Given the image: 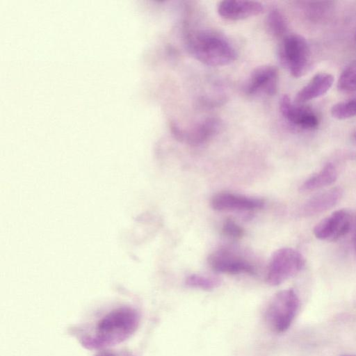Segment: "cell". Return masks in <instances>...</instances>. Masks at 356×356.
<instances>
[{
	"label": "cell",
	"mask_w": 356,
	"mask_h": 356,
	"mask_svg": "<svg viewBox=\"0 0 356 356\" xmlns=\"http://www.w3.org/2000/svg\"><path fill=\"white\" fill-rule=\"evenodd\" d=\"M140 316L129 307L114 309L102 316L89 335L83 337L82 344L88 348L114 346L129 339L137 330Z\"/></svg>",
	"instance_id": "1"
},
{
	"label": "cell",
	"mask_w": 356,
	"mask_h": 356,
	"mask_svg": "<svg viewBox=\"0 0 356 356\" xmlns=\"http://www.w3.org/2000/svg\"><path fill=\"white\" fill-rule=\"evenodd\" d=\"M187 48L196 60L212 67L229 65L237 57L232 43L224 35L211 30L192 33L187 39Z\"/></svg>",
	"instance_id": "2"
},
{
	"label": "cell",
	"mask_w": 356,
	"mask_h": 356,
	"mask_svg": "<svg viewBox=\"0 0 356 356\" xmlns=\"http://www.w3.org/2000/svg\"><path fill=\"white\" fill-rule=\"evenodd\" d=\"M299 307V298L292 289L277 292L270 301L265 320L269 328L275 333H283L291 326Z\"/></svg>",
	"instance_id": "3"
},
{
	"label": "cell",
	"mask_w": 356,
	"mask_h": 356,
	"mask_svg": "<svg viewBox=\"0 0 356 356\" xmlns=\"http://www.w3.org/2000/svg\"><path fill=\"white\" fill-rule=\"evenodd\" d=\"M279 57L282 64L296 78L304 76L310 67L309 44L305 38L298 34H289L282 39Z\"/></svg>",
	"instance_id": "4"
},
{
	"label": "cell",
	"mask_w": 356,
	"mask_h": 356,
	"mask_svg": "<svg viewBox=\"0 0 356 356\" xmlns=\"http://www.w3.org/2000/svg\"><path fill=\"white\" fill-rule=\"evenodd\" d=\"M305 266V259L296 250L282 248L271 256L268 264L266 282L277 286L297 275Z\"/></svg>",
	"instance_id": "5"
},
{
	"label": "cell",
	"mask_w": 356,
	"mask_h": 356,
	"mask_svg": "<svg viewBox=\"0 0 356 356\" xmlns=\"http://www.w3.org/2000/svg\"><path fill=\"white\" fill-rule=\"evenodd\" d=\"M350 222V215L346 210H337L318 222L313 232L320 240L335 241L348 232Z\"/></svg>",
	"instance_id": "6"
},
{
	"label": "cell",
	"mask_w": 356,
	"mask_h": 356,
	"mask_svg": "<svg viewBox=\"0 0 356 356\" xmlns=\"http://www.w3.org/2000/svg\"><path fill=\"white\" fill-rule=\"evenodd\" d=\"M210 267L216 272L227 274L254 273V266L244 257L228 250H219L208 258Z\"/></svg>",
	"instance_id": "7"
},
{
	"label": "cell",
	"mask_w": 356,
	"mask_h": 356,
	"mask_svg": "<svg viewBox=\"0 0 356 356\" xmlns=\"http://www.w3.org/2000/svg\"><path fill=\"white\" fill-rule=\"evenodd\" d=\"M278 70L273 65H263L254 69L244 87L248 95L259 93L269 96L276 93L278 84Z\"/></svg>",
	"instance_id": "8"
},
{
	"label": "cell",
	"mask_w": 356,
	"mask_h": 356,
	"mask_svg": "<svg viewBox=\"0 0 356 356\" xmlns=\"http://www.w3.org/2000/svg\"><path fill=\"white\" fill-rule=\"evenodd\" d=\"M280 109L287 121L298 127L313 129L318 126L319 120L314 111L307 106L293 103L286 95L280 98Z\"/></svg>",
	"instance_id": "9"
},
{
	"label": "cell",
	"mask_w": 356,
	"mask_h": 356,
	"mask_svg": "<svg viewBox=\"0 0 356 356\" xmlns=\"http://www.w3.org/2000/svg\"><path fill=\"white\" fill-rule=\"evenodd\" d=\"M211 205L216 211H251L262 208L264 202L259 198L220 192L212 197Z\"/></svg>",
	"instance_id": "10"
},
{
	"label": "cell",
	"mask_w": 356,
	"mask_h": 356,
	"mask_svg": "<svg viewBox=\"0 0 356 356\" xmlns=\"http://www.w3.org/2000/svg\"><path fill=\"white\" fill-rule=\"evenodd\" d=\"M217 10L221 17L236 21L261 14L264 6L255 1L226 0L219 2Z\"/></svg>",
	"instance_id": "11"
},
{
	"label": "cell",
	"mask_w": 356,
	"mask_h": 356,
	"mask_svg": "<svg viewBox=\"0 0 356 356\" xmlns=\"http://www.w3.org/2000/svg\"><path fill=\"white\" fill-rule=\"evenodd\" d=\"M221 123L216 118H208L193 126L188 131H182L181 142L192 145L197 146L207 142L216 135Z\"/></svg>",
	"instance_id": "12"
},
{
	"label": "cell",
	"mask_w": 356,
	"mask_h": 356,
	"mask_svg": "<svg viewBox=\"0 0 356 356\" xmlns=\"http://www.w3.org/2000/svg\"><path fill=\"white\" fill-rule=\"evenodd\" d=\"M334 77L326 72H320L302 88L297 93L295 103L301 104L325 94L332 87Z\"/></svg>",
	"instance_id": "13"
},
{
	"label": "cell",
	"mask_w": 356,
	"mask_h": 356,
	"mask_svg": "<svg viewBox=\"0 0 356 356\" xmlns=\"http://www.w3.org/2000/svg\"><path fill=\"white\" fill-rule=\"evenodd\" d=\"M343 191L340 187H334L311 197L304 206L306 214L313 215L325 211L333 207L341 199Z\"/></svg>",
	"instance_id": "14"
},
{
	"label": "cell",
	"mask_w": 356,
	"mask_h": 356,
	"mask_svg": "<svg viewBox=\"0 0 356 356\" xmlns=\"http://www.w3.org/2000/svg\"><path fill=\"white\" fill-rule=\"evenodd\" d=\"M337 172L332 163H327L318 172L312 175L301 185L302 191H313L333 184Z\"/></svg>",
	"instance_id": "15"
},
{
	"label": "cell",
	"mask_w": 356,
	"mask_h": 356,
	"mask_svg": "<svg viewBox=\"0 0 356 356\" xmlns=\"http://www.w3.org/2000/svg\"><path fill=\"white\" fill-rule=\"evenodd\" d=\"M266 27L269 33L277 38L283 39L287 35L286 20L280 10L277 8H273L268 13Z\"/></svg>",
	"instance_id": "16"
},
{
	"label": "cell",
	"mask_w": 356,
	"mask_h": 356,
	"mask_svg": "<svg viewBox=\"0 0 356 356\" xmlns=\"http://www.w3.org/2000/svg\"><path fill=\"white\" fill-rule=\"evenodd\" d=\"M337 88L345 92L356 91V60L350 63L342 71L337 81Z\"/></svg>",
	"instance_id": "17"
},
{
	"label": "cell",
	"mask_w": 356,
	"mask_h": 356,
	"mask_svg": "<svg viewBox=\"0 0 356 356\" xmlns=\"http://www.w3.org/2000/svg\"><path fill=\"white\" fill-rule=\"evenodd\" d=\"M333 118L345 120L356 116V96L334 104L331 109Z\"/></svg>",
	"instance_id": "18"
},
{
	"label": "cell",
	"mask_w": 356,
	"mask_h": 356,
	"mask_svg": "<svg viewBox=\"0 0 356 356\" xmlns=\"http://www.w3.org/2000/svg\"><path fill=\"white\" fill-rule=\"evenodd\" d=\"M185 283L190 287L210 291L219 286L220 281L216 277L193 274L187 277Z\"/></svg>",
	"instance_id": "19"
},
{
	"label": "cell",
	"mask_w": 356,
	"mask_h": 356,
	"mask_svg": "<svg viewBox=\"0 0 356 356\" xmlns=\"http://www.w3.org/2000/svg\"><path fill=\"white\" fill-rule=\"evenodd\" d=\"M331 1H310L308 3L306 13L312 20H320L330 12Z\"/></svg>",
	"instance_id": "20"
},
{
	"label": "cell",
	"mask_w": 356,
	"mask_h": 356,
	"mask_svg": "<svg viewBox=\"0 0 356 356\" xmlns=\"http://www.w3.org/2000/svg\"><path fill=\"white\" fill-rule=\"evenodd\" d=\"M222 233L232 238H240L244 234L243 229L232 219H226L222 227Z\"/></svg>",
	"instance_id": "21"
},
{
	"label": "cell",
	"mask_w": 356,
	"mask_h": 356,
	"mask_svg": "<svg viewBox=\"0 0 356 356\" xmlns=\"http://www.w3.org/2000/svg\"><path fill=\"white\" fill-rule=\"evenodd\" d=\"M96 356H115V355L111 352L104 351V352H102V353H99Z\"/></svg>",
	"instance_id": "22"
},
{
	"label": "cell",
	"mask_w": 356,
	"mask_h": 356,
	"mask_svg": "<svg viewBox=\"0 0 356 356\" xmlns=\"http://www.w3.org/2000/svg\"><path fill=\"white\" fill-rule=\"evenodd\" d=\"M355 249H356V233L355 234Z\"/></svg>",
	"instance_id": "23"
},
{
	"label": "cell",
	"mask_w": 356,
	"mask_h": 356,
	"mask_svg": "<svg viewBox=\"0 0 356 356\" xmlns=\"http://www.w3.org/2000/svg\"><path fill=\"white\" fill-rule=\"evenodd\" d=\"M346 356H355V355H346Z\"/></svg>",
	"instance_id": "24"
},
{
	"label": "cell",
	"mask_w": 356,
	"mask_h": 356,
	"mask_svg": "<svg viewBox=\"0 0 356 356\" xmlns=\"http://www.w3.org/2000/svg\"><path fill=\"white\" fill-rule=\"evenodd\" d=\"M355 40H356V33H355Z\"/></svg>",
	"instance_id": "25"
}]
</instances>
